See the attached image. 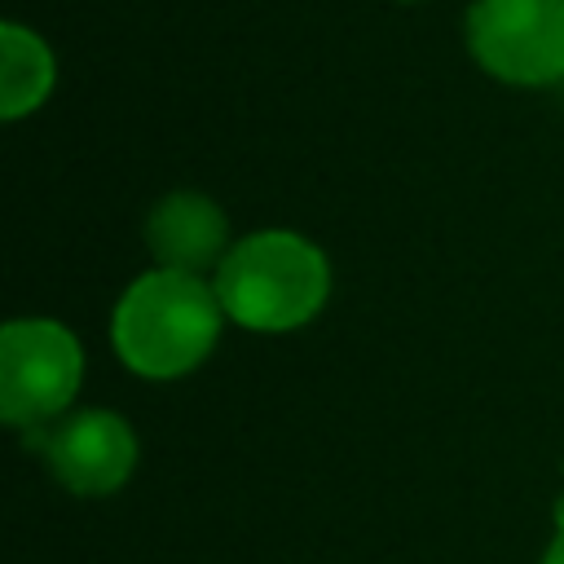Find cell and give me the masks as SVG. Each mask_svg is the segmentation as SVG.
Instances as JSON below:
<instances>
[{
    "label": "cell",
    "mask_w": 564,
    "mask_h": 564,
    "mask_svg": "<svg viewBox=\"0 0 564 564\" xmlns=\"http://www.w3.org/2000/svg\"><path fill=\"white\" fill-rule=\"evenodd\" d=\"M220 295L194 273L154 269L137 278L115 304V352L145 379H176L194 370L220 335Z\"/></svg>",
    "instance_id": "cell-1"
},
{
    "label": "cell",
    "mask_w": 564,
    "mask_h": 564,
    "mask_svg": "<svg viewBox=\"0 0 564 564\" xmlns=\"http://www.w3.org/2000/svg\"><path fill=\"white\" fill-rule=\"evenodd\" d=\"M212 286L225 317L238 326L295 330L322 313L330 295V264L308 238L291 229H264L229 247Z\"/></svg>",
    "instance_id": "cell-2"
},
{
    "label": "cell",
    "mask_w": 564,
    "mask_h": 564,
    "mask_svg": "<svg viewBox=\"0 0 564 564\" xmlns=\"http://www.w3.org/2000/svg\"><path fill=\"white\" fill-rule=\"evenodd\" d=\"M79 339L48 317H18L0 330V414L13 427L53 423L79 392Z\"/></svg>",
    "instance_id": "cell-3"
},
{
    "label": "cell",
    "mask_w": 564,
    "mask_h": 564,
    "mask_svg": "<svg viewBox=\"0 0 564 564\" xmlns=\"http://www.w3.org/2000/svg\"><path fill=\"white\" fill-rule=\"evenodd\" d=\"M467 48L502 84L564 79V0H476L467 9Z\"/></svg>",
    "instance_id": "cell-4"
},
{
    "label": "cell",
    "mask_w": 564,
    "mask_h": 564,
    "mask_svg": "<svg viewBox=\"0 0 564 564\" xmlns=\"http://www.w3.org/2000/svg\"><path fill=\"white\" fill-rule=\"evenodd\" d=\"M35 445L44 449L53 476L84 498L115 494L137 467V436L110 410H84L57 419L48 432H35Z\"/></svg>",
    "instance_id": "cell-5"
},
{
    "label": "cell",
    "mask_w": 564,
    "mask_h": 564,
    "mask_svg": "<svg viewBox=\"0 0 564 564\" xmlns=\"http://www.w3.org/2000/svg\"><path fill=\"white\" fill-rule=\"evenodd\" d=\"M145 242L159 260V269L172 273H203V269H220V260L229 256V225L225 212L203 198V194H167L150 220H145Z\"/></svg>",
    "instance_id": "cell-6"
},
{
    "label": "cell",
    "mask_w": 564,
    "mask_h": 564,
    "mask_svg": "<svg viewBox=\"0 0 564 564\" xmlns=\"http://www.w3.org/2000/svg\"><path fill=\"white\" fill-rule=\"evenodd\" d=\"M48 88H53L48 44L18 22H4L0 26V115L4 119L31 115L48 97Z\"/></svg>",
    "instance_id": "cell-7"
},
{
    "label": "cell",
    "mask_w": 564,
    "mask_h": 564,
    "mask_svg": "<svg viewBox=\"0 0 564 564\" xmlns=\"http://www.w3.org/2000/svg\"><path fill=\"white\" fill-rule=\"evenodd\" d=\"M542 564H564V498L555 502V542L546 546Z\"/></svg>",
    "instance_id": "cell-8"
}]
</instances>
